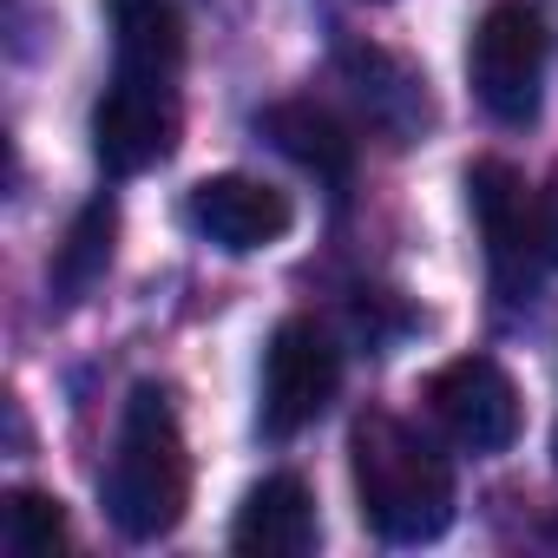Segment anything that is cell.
Segmentation results:
<instances>
[{
  "label": "cell",
  "instance_id": "1",
  "mask_svg": "<svg viewBox=\"0 0 558 558\" xmlns=\"http://www.w3.org/2000/svg\"><path fill=\"white\" fill-rule=\"evenodd\" d=\"M349 473H355V499L375 538L427 545L453 525V466L401 414L368 408L349 427Z\"/></svg>",
  "mask_w": 558,
  "mask_h": 558
},
{
  "label": "cell",
  "instance_id": "2",
  "mask_svg": "<svg viewBox=\"0 0 558 558\" xmlns=\"http://www.w3.org/2000/svg\"><path fill=\"white\" fill-rule=\"evenodd\" d=\"M184 499H191V460H184L178 408L158 381H138L119 414V440L106 466V512L132 545H151L184 519Z\"/></svg>",
  "mask_w": 558,
  "mask_h": 558
},
{
  "label": "cell",
  "instance_id": "3",
  "mask_svg": "<svg viewBox=\"0 0 558 558\" xmlns=\"http://www.w3.org/2000/svg\"><path fill=\"white\" fill-rule=\"evenodd\" d=\"M466 204L486 243V269L506 310L538 296V269H545V230H538V197L506 158H473L466 165Z\"/></svg>",
  "mask_w": 558,
  "mask_h": 558
},
{
  "label": "cell",
  "instance_id": "4",
  "mask_svg": "<svg viewBox=\"0 0 558 558\" xmlns=\"http://www.w3.org/2000/svg\"><path fill=\"white\" fill-rule=\"evenodd\" d=\"M336 388H342V349L329 342L323 323L290 316L283 329L269 336V355H263V408H256V427L269 440H290V434H303L310 421L329 414Z\"/></svg>",
  "mask_w": 558,
  "mask_h": 558
},
{
  "label": "cell",
  "instance_id": "5",
  "mask_svg": "<svg viewBox=\"0 0 558 558\" xmlns=\"http://www.w3.org/2000/svg\"><path fill=\"white\" fill-rule=\"evenodd\" d=\"M473 93L499 125H532L538 119V86H545V21L525 0H493L473 53H466Z\"/></svg>",
  "mask_w": 558,
  "mask_h": 558
},
{
  "label": "cell",
  "instance_id": "6",
  "mask_svg": "<svg viewBox=\"0 0 558 558\" xmlns=\"http://www.w3.org/2000/svg\"><path fill=\"white\" fill-rule=\"evenodd\" d=\"M427 414L466 453H506L519 440V388L493 355H460L427 375Z\"/></svg>",
  "mask_w": 558,
  "mask_h": 558
},
{
  "label": "cell",
  "instance_id": "7",
  "mask_svg": "<svg viewBox=\"0 0 558 558\" xmlns=\"http://www.w3.org/2000/svg\"><path fill=\"white\" fill-rule=\"evenodd\" d=\"M178 86H145V80H119L99 93L93 106V151L112 178H138L151 165L171 158L178 145Z\"/></svg>",
  "mask_w": 558,
  "mask_h": 558
},
{
  "label": "cell",
  "instance_id": "8",
  "mask_svg": "<svg viewBox=\"0 0 558 558\" xmlns=\"http://www.w3.org/2000/svg\"><path fill=\"white\" fill-rule=\"evenodd\" d=\"M184 217H191L197 236H210V243L230 250V256H250V250L283 243L290 223H296V210H290L283 191L263 184V178H243V171H223V178L191 184Z\"/></svg>",
  "mask_w": 558,
  "mask_h": 558
},
{
  "label": "cell",
  "instance_id": "9",
  "mask_svg": "<svg viewBox=\"0 0 558 558\" xmlns=\"http://www.w3.org/2000/svg\"><path fill=\"white\" fill-rule=\"evenodd\" d=\"M336 66H342V86L355 93V106L368 112V125H375L388 145H414V138L434 125L427 80H421V66H408L401 53L355 40V47L336 53Z\"/></svg>",
  "mask_w": 558,
  "mask_h": 558
},
{
  "label": "cell",
  "instance_id": "10",
  "mask_svg": "<svg viewBox=\"0 0 558 558\" xmlns=\"http://www.w3.org/2000/svg\"><path fill=\"white\" fill-rule=\"evenodd\" d=\"M230 551L243 558H303L316 551V499L296 473H269L263 486L243 493L236 525H230Z\"/></svg>",
  "mask_w": 558,
  "mask_h": 558
},
{
  "label": "cell",
  "instance_id": "11",
  "mask_svg": "<svg viewBox=\"0 0 558 558\" xmlns=\"http://www.w3.org/2000/svg\"><path fill=\"white\" fill-rule=\"evenodd\" d=\"M106 8H112V73L145 86H178L184 73L178 0H106Z\"/></svg>",
  "mask_w": 558,
  "mask_h": 558
},
{
  "label": "cell",
  "instance_id": "12",
  "mask_svg": "<svg viewBox=\"0 0 558 558\" xmlns=\"http://www.w3.org/2000/svg\"><path fill=\"white\" fill-rule=\"evenodd\" d=\"M256 132L283 151L290 165H303L310 178H323V184H349L355 178V138H349V125L329 106H316V99H276V106H263Z\"/></svg>",
  "mask_w": 558,
  "mask_h": 558
},
{
  "label": "cell",
  "instance_id": "13",
  "mask_svg": "<svg viewBox=\"0 0 558 558\" xmlns=\"http://www.w3.org/2000/svg\"><path fill=\"white\" fill-rule=\"evenodd\" d=\"M112 236H119V210H112V197H93V204L80 210V223L66 230L60 256H53V290H60L66 303H80L99 276L112 269Z\"/></svg>",
  "mask_w": 558,
  "mask_h": 558
},
{
  "label": "cell",
  "instance_id": "14",
  "mask_svg": "<svg viewBox=\"0 0 558 558\" xmlns=\"http://www.w3.org/2000/svg\"><path fill=\"white\" fill-rule=\"evenodd\" d=\"M0 545H8L14 558H53L66 545V506L53 493H8V512H0Z\"/></svg>",
  "mask_w": 558,
  "mask_h": 558
},
{
  "label": "cell",
  "instance_id": "15",
  "mask_svg": "<svg viewBox=\"0 0 558 558\" xmlns=\"http://www.w3.org/2000/svg\"><path fill=\"white\" fill-rule=\"evenodd\" d=\"M538 230H545V263L558 269V165H551V178L538 191Z\"/></svg>",
  "mask_w": 558,
  "mask_h": 558
},
{
  "label": "cell",
  "instance_id": "16",
  "mask_svg": "<svg viewBox=\"0 0 558 558\" xmlns=\"http://www.w3.org/2000/svg\"><path fill=\"white\" fill-rule=\"evenodd\" d=\"M551 460H558V427H551Z\"/></svg>",
  "mask_w": 558,
  "mask_h": 558
}]
</instances>
